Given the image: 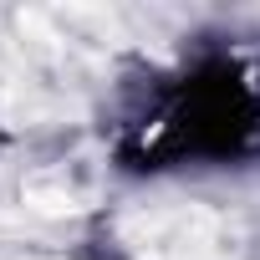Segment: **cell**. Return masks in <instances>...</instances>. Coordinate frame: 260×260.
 <instances>
[{
	"instance_id": "1",
	"label": "cell",
	"mask_w": 260,
	"mask_h": 260,
	"mask_svg": "<svg viewBox=\"0 0 260 260\" xmlns=\"http://www.w3.org/2000/svg\"><path fill=\"white\" fill-rule=\"evenodd\" d=\"M260 143V72L245 56H204L148 107V158L219 164Z\"/></svg>"
}]
</instances>
